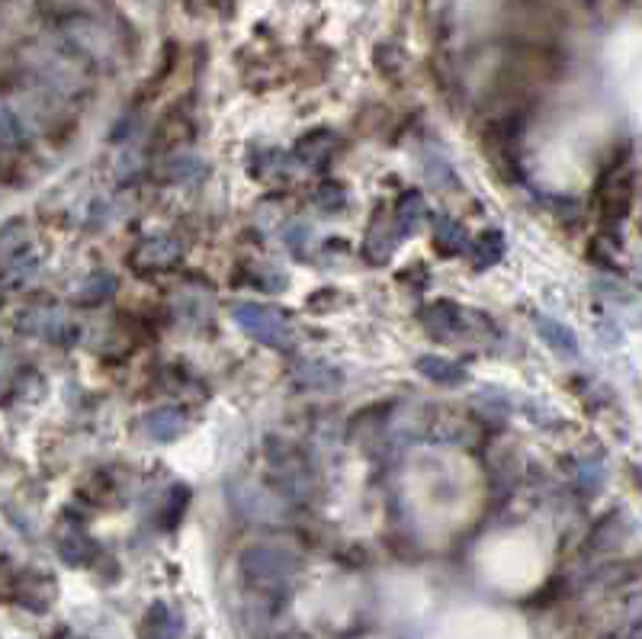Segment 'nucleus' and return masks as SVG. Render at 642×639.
Wrapping results in <instances>:
<instances>
[{
  "label": "nucleus",
  "mask_w": 642,
  "mask_h": 639,
  "mask_svg": "<svg viewBox=\"0 0 642 639\" xmlns=\"http://www.w3.org/2000/svg\"><path fill=\"white\" fill-rule=\"evenodd\" d=\"M241 572L264 598L280 601V595L289 588V582H293V575L299 572V559L289 550H283V546L257 543V546H248V550H244Z\"/></svg>",
  "instance_id": "f257e3e1"
},
{
  "label": "nucleus",
  "mask_w": 642,
  "mask_h": 639,
  "mask_svg": "<svg viewBox=\"0 0 642 639\" xmlns=\"http://www.w3.org/2000/svg\"><path fill=\"white\" fill-rule=\"evenodd\" d=\"M58 36L61 45L68 52H74L84 62H94V65H110L113 58L119 55V42L110 29L103 26V20L97 17H87V13H71L58 23Z\"/></svg>",
  "instance_id": "f03ea898"
},
{
  "label": "nucleus",
  "mask_w": 642,
  "mask_h": 639,
  "mask_svg": "<svg viewBox=\"0 0 642 639\" xmlns=\"http://www.w3.org/2000/svg\"><path fill=\"white\" fill-rule=\"evenodd\" d=\"M421 325L437 341H476V338H488V334H492V322H488L485 315L463 309L447 299H437L431 306H424Z\"/></svg>",
  "instance_id": "7ed1b4c3"
},
{
  "label": "nucleus",
  "mask_w": 642,
  "mask_h": 639,
  "mask_svg": "<svg viewBox=\"0 0 642 639\" xmlns=\"http://www.w3.org/2000/svg\"><path fill=\"white\" fill-rule=\"evenodd\" d=\"M270 463V476L277 482V489L289 498V501H309L315 495V473L309 460L289 444H270L267 453Z\"/></svg>",
  "instance_id": "20e7f679"
},
{
  "label": "nucleus",
  "mask_w": 642,
  "mask_h": 639,
  "mask_svg": "<svg viewBox=\"0 0 642 639\" xmlns=\"http://www.w3.org/2000/svg\"><path fill=\"white\" fill-rule=\"evenodd\" d=\"M235 322L257 344H267V347H289L293 344V325H289V318L273 306L241 302V306H235Z\"/></svg>",
  "instance_id": "39448f33"
},
{
  "label": "nucleus",
  "mask_w": 642,
  "mask_h": 639,
  "mask_svg": "<svg viewBox=\"0 0 642 639\" xmlns=\"http://www.w3.org/2000/svg\"><path fill=\"white\" fill-rule=\"evenodd\" d=\"M228 498L238 514L251 517V521H280L283 517V501H289L283 492H273L267 485H254L251 479H232L228 482Z\"/></svg>",
  "instance_id": "423d86ee"
},
{
  "label": "nucleus",
  "mask_w": 642,
  "mask_h": 639,
  "mask_svg": "<svg viewBox=\"0 0 642 639\" xmlns=\"http://www.w3.org/2000/svg\"><path fill=\"white\" fill-rule=\"evenodd\" d=\"M183 261V245L174 235H145L135 241V248L129 251L126 264L139 277H151V273L174 270Z\"/></svg>",
  "instance_id": "0eeeda50"
},
{
  "label": "nucleus",
  "mask_w": 642,
  "mask_h": 639,
  "mask_svg": "<svg viewBox=\"0 0 642 639\" xmlns=\"http://www.w3.org/2000/svg\"><path fill=\"white\" fill-rule=\"evenodd\" d=\"M20 331L29 334H39V338L52 341L58 347H71L78 344L81 338V328L71 322V318L61 312L58 306H49V302H39V306H29L20 318Z\"/></svg>",
  "instance_id": "6e6552de"
},
{
  "label": "nucleus",
  "mask_w": 642,
  "mask_h": 639,
  "mask_svg": "<svg viewBox=\"0 0 642 639\" xmlns=\"http://www.w3.org/2000/svg\"><path fill=\"white\" fill-rule=\"evenodd\" d=\"M594 206H598L601 222H620L633 206V171L626 164L610 167L594 190Z\"/></svg>",
  "instance_id": "1a4fd4ad"
},
{
  "label": "nucleus",
  "mask_w": 642,
  "mask_h": 639,
  "mask_svg": "<svg viewBox=\"0 0 642 639\" xmlns=\"http://www.w3.org/2000/svg\"><path fill=\"white\" fill-rule=\"evenodd\" d=\"M405 238V232L395 222V216H382L376 212V219L366 228V238H363V257L370 264H386L389 257L399 248V241Z\"/></svg>",
  "instance_id": "9d476101"
},
{
  "label": "nucleus",
  "mask_w": 642,
  "mask_h": 639,
  "mask_svg": "<svg viewBox=\"0 0 642 639\" xmlns=\"http://www.w3.org/2000/svg\"><path fill=\"white\" fill-rule=\"evenodd\" d=\"M338 151V135L328 132V129H315L309 135H302L299 145H296V161L309 171H325L328 161L334 158Z\"/></svg>",
  "instance_id": "9b49d317"
},
{
  "label": "nucleus",
  "mask_w": 642,
  "mask_h": 639,
  "mask_svg": "<svg viewBox=\"0 0 642 639\" xmlns=\"http://www.w3.org/2000/svg\"><path fill=\"white\" fill-rule=\"evenodd\" d=\"M289 376H293V383L305 392H331V389H338L341 386V373L331 367V363L325 360H299L293 370H289Z\"/></svg>",
  "instance_id": "f8f14e48"
},
{
  "label": "nucleus",
  "mask_w": 642,
  "mask_h": 639,
  "mask_svg": "<svg viewBox=\"0 0 642 639\" xmlns=\"http://www.w3.org/2000/svg\"><path fill=\"white\" fill-rule=\"evenodd\" d=\"M193 139V119L187 110H171V113H164L158 119V126H155V135H151V145H155L158 151H171V148H180V145H187Z\"/></svg>",
  "instance_id": "ddd939ff"
},
{
  "label": "nucleus",
  "mask_w": 642,
  "mask_h": 639,
  "mask_svg": "<svg viewBox=\"0 0 642 639\" xmlns=\"http://www.w3.org/2000/svg\"><path fill=\"white\" fill-rule=\"evenodd\" d=\"M142 428H145V437L155 440V444H171V440H177L183 428H187V415H183L180 408L164 405L142 418Z\"/></svg>",
  "instance_id": "4468645a"
},
{
  "label": "nucleus",
  "mask_w": 642,
  "mask_h": 639,
  "mask_svg": "<svg viewBox=\"0 0 642 639\" xmlns=\"http://www.w3.org/2000/svg\"><path fill=\"white\" fill-rule=\"evenodd\" d=\"M58 556L65 559L68 566H87V562L97 556V543L90 540L81 527H65L58 534Z\"/></svg>",
  "instance_id": "2eb2a0df"
},
{
  "label": "nucleus",
  "mask_w": 642,
  "mask_h": 639,
  "mask_svg": "<svg viewBox=\"0 0 642 639\" xmlns=\"http://www.w3.org/2000/svg\"><path fill=\"white\" fill-rule=\"evenodd\" d=\"M418 373L424 376V379H431V383H437V386H463L466 379H469V373H466V367H460L456 360H447V357H437V354H427V357H421L418 360Z\"/></svg>",
  "instance_id": "dca6fc26"
},
{
  "label": "nucleus",
  "mask_w": 642,
  "mask_h": 639,
  "mask_svg": "<svg viewBox=\"0 0 642 639\" xmlns=\"http://www.w3.org/2000/svg\"><path fill=\"white\" fill-rule=\"evenodd\" d=\"M180 617L167 607L164 601L151 604L148 614H145V623H142V639H177L180 636Z\"/></svg>",
  "instance_id": "f3484780"
},
{
  "label": "nucleus",
  "mask_w": 642,
  "mask_h": 639,
  "mask_svg": "<svg viewBox=\"0 0 642 639\" xmlns=\"http://www.w3.org/2000/svg\"><path fill=\"white\" fill-rule=\"evenodd\" d=\"M434 245L447 257L469 251V235H466L463 222H456L453 216H437L434 219Z\"/></svg>",
  "instance_id": "a211bd4d"
},
{
  "label": "nucleus",
  "mask_w": 642,
  "mask_h": 639,
  "mask_svg": "<svg viewBox=\"0 0 642 639\" xmlns=\"http://www.w3.org/2000/svg\"><path fill=\"white\" fill-rule=\"evenodd\" d=\"M116 289H119L116 273H110V270H94V273H90V277L81 283L78 302H81V306H103V302H110V299L116 296Z\"/></svg>",
  "instance_id": "6ab92c4d"
},
{
  "label": "nucleus",
  "mask_w": 642,
  "mask_h": 639,
  "mask_svg": "<svg viewBox=\"0 0 642 639\" xmlns=\"http://www.w3.org/2000/svg\"><path fill=\"white\" fill-rule=\"evenodd\" d=\"M39 270V257L33 251H20V254H10L4 257V289H20L29 280L36 277Z\"/></svg>",
  "instance_id": "aec40b11"
},
{
  "label": "nucleus",
  "mask_w": 642,
  "mask_h": 639,
  "mask_svg": "<svg viewBox=\"0 0 642 639\" xmlns=\"http://www.w3.org/2000/svg\"><path fill=\"white\" fill-rule=\"evenodd\" d=\"M537 331H540V338H543L549 347H553L556 354H569V357L578 354V338L572 334V328H565L562 322H556V318L540 315V318H537Z\"/></svg>",
  "instance_id": "412c9836"
},
{
  "label": "nucleus",
  "mask_w": 642,
  "mask_h": 639,
  "mask_svg": "<svg viewBox=\"0 0 642 639\" xmlns=\"http://www.w3.org/2000/svg\"><path fill=\"white\" fill-rule=\"evenodd\" d=\"M466 254H469V261H472V267H476V270H488L504 257V238L498 232H485V235H479L476 241H472Z\"/></svg>",
  "instance_id": "4be33fe9"
},
{
  "label": "nucleus",
  "mask_w": 642,
  "mask_h": 639,
  "mask_svg": "<svg viewBox=\"0 0 642 639\" xmlns=\"http://www.w3.org/2000/svg\"><path fill=\"white\" fill-rule=\"evenodd\" d=\"M395 222H399V228L405 235H411V232H418V225L424 222V216H427V203H424V196L421 193H402L399 196V203H395Z\"/></svg>",
  "instance_id": "5701e85b"
},
{
  "label": "nucleus",
  "mask_w": 642,
  "mask_h": 639,
  "mask_svg": "<svg viewBox=\"0 0 642 639\" xmlns=\"http://www.w3.org/2000/svg\"><path fill=\"white\" fill-rule=\"evenodd\" d=\"M0 139H4L7 148H17L29 139V129L23 123V116L13 110L10 100L4 103V110H0Z\"/></svg>",
  "instance_id": "b1692460"
},
{
  "label": "nucleus",
  "mask_w": 642,
  "mask_h": 639,
  "mask_svg": "<svg viewBox=\"0 0 642 639\" xmlns=\"http://www.w3.org/2000/svg\"><path fill=\"white\" fill-rule=\"evenodd\" d=\"M187 501H190V489L187 485H174L171 492H167V501H164V511H161V524L171 530L177 527V521L187 511Z\"/></svg>",
  "instance_id": "393cba45"
},
{
  "label": "nucleus",
  "mask_w": 642,
  "mask_h": 639,
  "mask_svg": "<svg viewBox=\"0 0 642 639\" xmlns=\"http://www.w3.org/2000/svg\"><path fill=\"white\" fill-rule=\"evenodd\" d=\"M164 171H167V180H193V177H200L206 167L200 158H193V155H174L164 164Z\"/></svg>",
  "instance_id": "a878e982"
},
{
  "label": "nucleus",
  "mask_w": 642,
  "mask_h": 639,
  "mask_svg": "<svg viewBox=\"0 0 642 639\" xmlns=\"http://www.w3.org/2000/svg\"><path fill=\"white\" fill-rule=\"evenodd\" d=\"M347 203V193L341 184H321L315 190V206L318 209H325V212H334V209H344Z\"/></svg>",
  "instance_id": "bb28decb"
},
{
  "label": "nucleus",
  "mask_w": 642,
  "mask_h": 639,
  "mask_svg": "<svg viewBox=\"0 0 642 639\" xmlns=\"http://www.w3.org/2000/svg\"><path fill=\"white\" fill-rule=\"evenodd\" d=\"M0 245H4V257L26 251V228L20 222H10L4 228V235H0Z\"/></svg>",
  "instance_id": "cd10ccee"
},
{
  "label": "nucleus",
  "mask_w": 642,
  "mask_h": 639,
  "mask_svg": "<svg viewBox=\"0 0 642 639\" xmlns=\"http://www.w3.org/2000/svg\"><path fill=\"white\" fill-rule=\"evenodd\" d=\"M578 479H582L585 489L594 492V489L601 485V466H598V463H585V466H582V476H578Z\"/></svg>",
  "instance_id": "c85d7f7f"
}]
</instances>
